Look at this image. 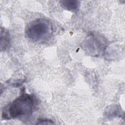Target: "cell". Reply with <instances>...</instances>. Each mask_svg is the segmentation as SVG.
Instances as JSON below:
<instances>
[{
	"mask_svg": "<svg viewBox=\"0 0 125 125\" xmlns=\"http://www.w3.org/2000/svg\"><path fill=\"white\" fill-rule=\"evenodd\" d=\"M60 3L63 8L73 12L77 10L80 5V1L78 0H61Z\"/></svg>",
	"mask_w": 125,
	"mask_h": 125,
	"instance_id": "obj_3",
	"label": "cell"
},
{
	"mask_svg": "<svg viewBox=\"0 0 125 125\" xmlns=\"http://www.w3.org/2000/svg\"><path fill=\"white\" fill-rule=\"evenodd\" d=\"M9 35L7 31H5L4 29L2 30V29L1 28L0 32V47L1 50L2 49L5 50L9 46Z\"/></svg>",
	"mask_w": 125,
	"mask_h": 125,
	"instance_id": "obj_4",
	"label": "cell"
},
{
	"mask_svg": "<svg viewBox=\"0 0 125 125\" xmlns=\"http://www.w3.org/2000/svg\"><path fill=\"white\" fill-rule=\"evenodd\" d=\"M40 122H39L38 123V124H54L53 122H51V121H48V120H42L40 121Z\"/></svg>",
	"mask_w": 125,
	"mask_h": 125,
	"instance_id": "obj_5",
	"label": "cell"
},
{
	"mask_svg": "<svg viewBox=\"0 0 125 125\" xmlns=\"http://www.w3.org/2000/svg\"><path fill=\"white\" fill-rule=\"evenodd\" d=\"M34 104V100L30 95L22 94L9 105L7 111V118L20 119L30 117L33 112Z\"/></svg>",
	"mask_w": 125,
	"mask_h": 125,
	"instance_id": "obj_1",
	"label": "cell"
},
{
	"mask_svg": "<svg viewBox=\"0 0 125 125\" xmlns=\"http://www.w3.org/2000/svg\"><path fill=\"white\" fill-rule=\"evenodd\" d=\"M52 32L51 24L47 20L38 19L31 22L26 29L28 38L34 42L43 40L49 37Z\"/></svg>",
	"mask_w": 125,
	"mask_h": 125,
	"instance_id": "obj_2",
	"label": "cell"
}]
</instances>
